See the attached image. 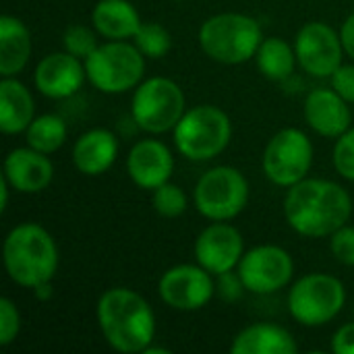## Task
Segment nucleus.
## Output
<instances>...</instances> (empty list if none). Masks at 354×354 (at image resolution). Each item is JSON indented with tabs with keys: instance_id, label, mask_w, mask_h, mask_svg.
Wrapping results in <instances>:
<instances>
[{
	"instance_id": "nucleus-1",
	"label": "nucleus",
	"mask_w": 354,
	"mask_h": 354,
	"mask_svg": "<svg viewBox=\"0 0 354 354\" xmlns=\"http://www.w3.org/2000/svg\"><path fill=\"white\" fill-rule=\"evenodd\" d=\"M351 193L328 178H303L286 189L284 218L288 226L305 239H326L351 222Z\"/></svg>"
},
{
	"instance_id": "nucleus-2",
	"label": "nucleus",
	"mask_w": 354,
	"mask_h": 354,
	"mask_svg": "<svg viewBox=\"0 0 354 354\" xmlns=\"http://www.w3.org/2000/svg\"><path fill=\"white\" fill-rule=\"evenodd\" d=\"M95 319L106 344L116 353L143 354L156 340L151 305L127 286H114L100 295Z\"/></svg>"
},
{
	"instance_id": "nucleus-3",
	"label": "nucleus",
	"mask_w": 354,
	"mask_h": 354,
	"mask_svg": "<svg viewBox=\"0 0 354 354\" xmlns=\"http://www.w3.org/2000/svg\"><path fill=\"white\" fill-rule=\"evenodd\" d=\"M2 261L6 276L17 286L33 290L54 280L60 253L48 228L37 222H21L4 236Z\"/></svg>"
},
{
	"instance_id": "nucleus-4",
	"label": "nucleus",
	"mask_w": 354,
	"mask_h": 354,
	"mask_svg": "<svg viewBox=\"0 0 354 354\" xmlns=\"http://www.w3.org/2000/svg\"><path fill=\"white\" fill-rule=\"evenodd\" d=\"M263 29L259 21L245 12H218L199 27V46L214 62L236 66L255 58Z\"/></svg>"
},
{
	"instance_id": "nucleus-5",
	"label": "nucleus",
	"mask_w": 354,
	"mask_h": 354,
	"mask_svg": "<svg viewBox=\"0 0 354 354\" xmlns=\"http://www.w3.org/2000/svg\"><path fill=\"white\" fill-rule=\"evenodd\" d=\"M172 135L176 151L185 160L209 162L228 149L232 141V120L222 108L199 104L187 108Z\"/></svg>"
},
{
	"instance_id": "nucleus-6",
	"label": "nucleus",
	"mask_w": 354,
	"mask_h": 354,
	"mask_svg": "<svg viewBox=\"0 0 354 354\" xmlns=\"http://www.w3.org/2000/svg\"><path fill=\"white\" fill-rule=\"evenodd\" d=\"M145 60L133 39H106L85 60L87 81L106 95L127 93L143 81Z\"/></svg>"
},
{
	"instance_id": "nucleus-7",
	"label": "nucleus",
	"mask_w": 354,
	"mask_h": 354,
	"mask_svg": "<svg viewBox=\"0 0 354 354\" xmlns=\"http://www.w3.org/2000/svg\"><path fill=\"white\" fill-rule=\"evenodd\" d=\"M288 313L303 328H322L336 319L346 305V286L324 272L301 276L288 290Z\"/></svg>"
},
{
	"instance_id": "nucleus-8",
	"label": "nucleus",
	"mask_w": 354,
	"mask_h": 354,
	"mask_svg": "<svg viewBox=\"0 0 354 354\" xmlns=\"http://www.w3.org/2000/svg\"><path fill=\"white\" fill-rule=\"evenodd\" d=\"M187 112L183 87L168 77L143 79L131 100V118L147 135H164L174 131Z\"/></svg>"
},
{
	"instance_id": "nucleus-9",
	"label": "nucleus",
	"mask_w": 354,
	"mask_h": 354,
	"mask_svg": "<svg viewBox=\"0 0 354 354\" xmlns=\"http://www.w3.org/2000/svg\"><path fill=\"white\" fill-rule=\"evenodd\" d=\"M249 197V180L234 166H216L205 170L193 189V205L209 222L234 220L245 212Z\"/></svg>"
},
{
	"instance_id": "nucleus-10",
	"label": "nucleus",
	"mask_w": 354,
	"mask_h": 354,
	"mask_svg": "<svg viewBox=\"0 0 354 354\" xmlns=\"http://www.w3.org/2000/svg\"><path fill=\"white\" fill-rule=\"evenodd\" d=\"M313 160L315 147L309 135L297 127H286L268 141L261 156V170L272 185L290 189L309 176Z\"/></svg>"
},
{
	"instance_id": "nucleus-11",
	"label": "nucleus",
	"mask_w": 354,
	"mask_h": 354,
	"mask_svg": "<svg viewBox=\"0 0 354 354\" xmlns=\"http://www.w3.org/2000/svg\"><path fill=\"white\" fill-rule=\"evenodd\" d=\"M216 276L199 263H178L168 268L158 280L160 301L183 313L199 311L209 305L216 290Z\"/></svg>"
},
{
	"instance_id": "nucleus-12",
	"label": "nucleus",
	"mask_w": 354,
	"mask_h": 354,
	"mask_svg": "<svg viewBox=\"0 0 354 354\" xmlns=\"http://www.w3.org/2000/svg\"><path fill=\"white\" fill-rule=\"evenodd\" d=\"M247 292L274 295L286 288L295 276L292 255L278 245H257L245 251L236 268Z\"/></svg>"
},
{
	"instance_id": "nucleus-13",
	"label": "nucleus",
	"mask_w": 354,
	"mask_h": 354,
	"mask_svg": "<svg viewBox=\"0 0 354 354\" xmlns=\"http://www.w3.org/2000/svg\"><path fill=\"white\" fill-rule=\"evenodd\" d=\"M295 52L299 66L315 79H330L346 54L340 31L324 21L305 23L297 31Z\"/></svg>"
},
{
	"instance_id": "nucleus-14",
	"label": "nucleus",
	"mask_w": 354,
	"mask_h": 354,
	"mask_svg": "<svg viewBox=\"0 0 354 354\" xmlns=\"http://www.w3.org/2000/svg\"><path fill=\"white\" fill-rule=\"evenodd\" d=\"M245 251L241 230L228 222H212L197 234L193 245L195 261L216 278L236 270Z\"/></svg>"
},
{
	"instance_id": "nucleus-15",
	"label": "nucleus",
	"mask_w": 354,
	"mask_h": 354,
	"mask_svg": "<svg viewBox=\"0 0 354 354\" xmlns=\"http://www.w3.org/2000/svg\"><path fill=\"white\" fill-rule=\"evenodd\" d=\"M87 81L85 62L66 50L44 56L33 73L35 89L50 100H66L79 93Z\"/></svg>"
},
{
	"instance_id": "nucleus-16",
	"label": "nucleus",
	"mask_w": 354,
	"mask_h": 354,
	"mask_svg": "<svg viewBox=\"0 0 354 354\" xmlns=\"http://www.w3.org/2000/svg\"><path fill=\"white\" fill-rule=\"evenodd\" d=\"M127 174L143 191H153L168 183L174 174V156L170 147L160 141L147 137L139 139L127 153Z\"/></svg>"
},
{
	"instance_id": "nucleus-17",
	"label": "nucleus",
	"mask_w": 354,
	"mask_h": 354,
	"mask_svg": "<svg viewBox=\"0 0 354 354\" xmlns=\"http://www.w3.org/2000/svg\"><path fill=\"white\" fill-rule=\"evenodd\" d=\"M2 176L15 193L37 195L52 185L54 164L48 153H41L29 145L15 147L4 158Z\"/></svg>"
},
{
	"instance_id": "nucleus-18",
	"label": "nucleus",
	"mask_w": 354,
	"mask_h": 354,
	"mask_svg": "<svg viewBox=\"0 0 354 354\" xmlns=\"http://www.w3.org/2000/svg\"><path fill=\"white\" fill-rule=\"evenodd\" d=\"M303 116L309 129L326 139H338L353 122L348 102L332 87L311 89L303 104Z\"/></svg>"
},
{
	"instance_id": "nucleus-19",
	"label": "nucleus",
	"mask_w": 354,
	"mask_h": 354,
	"mask_svg": "<svg viewBox=\"0 0 354 354\" xmlns=\"http://www.w3.org/2000/svg\"><path fill=\"white\" fill-rule=\"evenodd\" d=\"M71 158L75 170L83 176H102L118 158V139L110 129H89L75 141Z\"/></svg>"
},
{
	"instance_id": "nucleus-20",
	"label": "nucleus",
	"mask_w": 354,
	"mask_h": 354,
	"mask_svg": "<svg viewBox=\"0 0 354 354\" xmlns=\"http://www.w3.org/2000/svg\"><path fill=\"white\" fill-rule=\"evenodd\" d=\"M35 118V100L17 77L0 79V131L4 135L25 133Z\"/></svg>"
},
{
	"instance_id": "nucleus-21",
	"label": "nucleus",
	"mask_w": 354,
	"mask_h": 354,
	"mask_svg": "<svg viewBox=\"0 0 354 354\" xmlns=\"http://www.w3.org/2000/svg\"><path fill=\"white\" fill-rule=\"evenodd\" d=\"M297 351L299 344L286 328L266 322L243 328L230 344V353L234 354H292Z\"/></svg>"
},
{
	"instance_id": "nucleus-22",
	"label": "nucleus",
	"mask_w": 354,
	"mask_h": 354,
	"mask_svg": "<svg viewBox=\"0 0 354 354\" xmlns=\"http://www.w3.org/2000/svg\"><path fill=\"white\" fill-rule=\"evenodd\" d=\"M141 23L131 0H100L91 8V25L104 39H133Z\"/></svg>"
},
{
	"instance_id": "nucleus-23",
	"label": "nucleus",
	"mask_w": 354,
	"mask_h": 354,
	"mask_svg": "<svg viewBox=\"0 0 354 354\" xmlns=\"http://www.w3.org/2000/svg\"><path fill=\"white\" fill-rule=\"evenodd\" d=\"M33 39L29 27L12 15L0 17V77H17L31 58Z\"/></svg>"
},
{
	"instance_id": "nucleus-24",
	"label": "nucleus",
	"mask_w": 354,
	"mask_h": 354,
	"mask_svg": "<svg viewBox=\"0 0 354 354\" xmlns=\"http://www.w3.org/2000/svg\"><path fill=\"white\" fill-rule=\"evenodd\" d=\"M255 64L257 71L276 83H284L295 75V68L299 64L297 60V52H295V44H288L282 37H263V41L259 44V50L255 54Z\"/></svg>"
},
{
	"instance_id": "nucleus-25",
	"label": "nucleus",
	"mask_w": 354,
	"mask_h": 354,
	"mask_svg": "<svg viewBox=\"0 0 354 354\" xmlns=\"http://www.w3.org/2000/svg\"><path fill=\"white\" fill-rule=\"evenodd\" d=\"M66 120L58 114H41L35 116L33 122L25 131V145L41 151V153H54L66 143Z\"/></svg>"
},
{
	"instance_id": "nucleus-26",
	"label": "nucleus",
	"mask_w": 354,
	"mask_h": 354,
	"mask_svg": "<svg viewBox=\"0 0 354 354\" xmlns=\"http://www.w3.org/2000/svg\"><path fill=\"white\" fill-rule=\"evenodd\" d=\"M133 44L141 50V54L149 60H158L166 56L172 48V35L170 31L153 21L141 23L139 31L133 37Z\"/></svg>"
},
{
	"instance_id": "nucleus-27",
	"label": "nucleus",
	"mask_w": 354,
	"mask_h": 354,
	"mask_svg": "<svg viewBox=\"0 0 354 354\" xmlns=\"http://www.w3.org/2000/svg\"><path fill=\"white\" fill-rule=\"evenodd\" d=\"M151 205H153V209H156V214L160 218L174 220V218H180L187 212L189 199H187L185 191L178 185L168 180L162 187L151 191Z\"/></svg>"
},
{
	"instance_id": "nucleus-28",
	"label": "nucleus",
	"mask_w": 354,
	"mask_h": 354,
	"mask_svg": "<svg viewBox=\"0 0 354 354\" xmlns=\"http://www.w3.org/2000/svg\"><path fill=\"white\" fill-rule=\"evenodd\" d=\"M97 31L93 29V25L91 27H87V25H68L66 29H64V33H62V48L68 52V54H73V56H77V58H81L83 62L93 54V50L100 46V41H97Z\"/></svg>"
},
{
	"instance_id": "nucleus-29",
	"label": "nucleus",
	"mask_w": 354,
	"mask_h": 354,
	"mask_svg": "<svg viewBox=\"0 0 354 354\" xmlns=\"http://www.w3.org/2000/svg\"><path fill=\"white\" fill-rule=\"evenodd\" d=\"M332 162L336 172L354 183V127H351L346 133H342L336 143H334V151H332Z\"/></svg>"
},
{
	"instance_id": "nucleus-30",
	"label": "nucleus",
	"mask_w": 354,
	"mask_h": 354,
	"mask_svg": "<svg viewBox=\"0 0 354 354\" xmlns=\"http://www.w3.org/2000/svg\"><path fill=\"white\" fill-rule=\"evenodd\" d=\"M21 334V311L12 303V299H0V346H10Z\"/></svg>"
},
{
	"instance_id": "nucleus-31",
	"label": "nucleus",
	"mask_w": 354,
	"mask_h": 354,
	"mask_svg": "<svg viewBox=\"0 0 354 354\" xmlns=\"http://www.w3.org/2000/svg\"><path fill=\"white\" fill-rule=\"evenodd\" d=\"M330 251L338 263L354 268V226L344 224L330 236Z\"/></svg>"
},
{
	"instance_id": "nucleus-32",
	"label": "nucleus",
	"mask_w": 354,
	"mask_h": 354,
	"mask_svg": "<svg viewBox=\"0 0 354 354\" xmlns=\"http://www.w3.org/2000/svg\"><path fill=\"white\" fill-rule=\"evenodd\" d=\"M332 89L340 93L348 104H354V64H340L336 73L330 77Z\"/></svg>"
},
{
	"instance_id": "nucleus-33",
	"label": "nucleus",
	"mask_w": 354,
	"mask_h": 354,
	"mask_svg": "<svg viewBox=\"0 0 354 354\" xmlns=\"http://www.w3.org/2000/svg\"><path fill=\"white\" fill-rule=\"evenodd\" d=\"M216 290H218V295H220L224 301L234 303V301H239V299L243 297V292H245L247 288H245V284H243L239 272L232 270V272H226V274L218 276Z\"/></svg>"
},
{
	"instance_id": "nucleus-34",
	"label": "nucleus",
	"mask_w": 354,
	"mask_h": 354,
	"mask_svg": "<svg viewBox=\"0 0 354 354\" xmlns=\"http://www.w3.org/2000/svg\"><path fill=\"white\" fill-rule=\"evenodd\" d=\"M330 348L336 354H354V322H348L336 330Z\"/></svg>"
},
{
	"instance_id": "nucleus-35",
	"label": "nucleus",
	"mask_w": 354,
	"mask_h": 354,
	"mask_svg": "<svg viewBox=\"0 0 354 354\" xmlns=\"http://www.w3.org/2000/svg\"><path fill=\"white\" fill-rule=\"evenodd\" d=\"M340 37H342L346 56H351L354 60V12H351V15L346 17V21L342 23V27H340Z\"/></svg>"
},
{
	"instance_id": "nucleus-36",
	"label": "nucleus",
	"mask_w": 354,
	"mask_h": 354,
	"mask_svg": "<svg viewBox=\"0 0 354 354\" xmlns=\"http://www.w3.org/2000/svg\"><path fill=\"white\" fill-rule=\"evenodd\" d=\"M35 295L37 301H50L52 299V282H46V284H39L31 290Z\"/></svg>"
},
{
	"instance_id": "nucleus-37",
	"label": "nucleus",
	"mask_w": 354,
	"mask_h": 354,
	"mask_svg": "<svg viewBox=\"0 0 354 354\" xmlns=\"http://www.w3.org/2000/svg\"><path fill=\"white\" fill-rule=\"evenodd\" d=\"M12 191V187L6 183V178L4 176H0V193H2V199H0V212L4 214L6 212V207H8V193Z\"/></svg>"
},
{
	"instance_id": "nucleus-38",
	"label": "nucleus",
	"mask_w": 354,
	"mask_h": 354,
	"mask_svg": "<svg viewBox=\"0 0 354 354\" xmlns=\"http://www.w3.org/2000/svg\"><path fill=\"white\" fill-rule=\"evenodd\" d=\"M168 353H170L168 348H162V346H153V344H151V346H149V348H147L143 354H168Z\"/></svg>"
},
{
	"instance_id": "nucleus-39",
	"label": "nucleus",
	"mask_w": 354,
	"mask_h": 354,
	"mask_svg": "<svg viewBox=\"0 0 354 354\" xmlns=\"http://www.w3.org/2000/svg\"><path fill=\"white\" fill-rule=\"evenodd\" d=\"M174 2H180V0H174Z\"/></svg>"
}]
</instances>
